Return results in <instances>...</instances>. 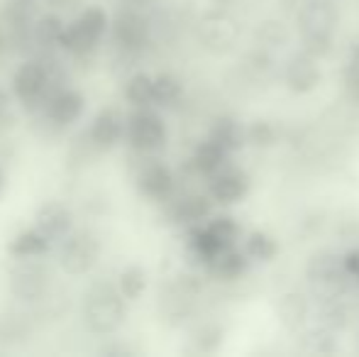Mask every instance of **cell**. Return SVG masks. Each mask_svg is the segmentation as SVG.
<instances>
[{"label":"cell","instance_id":"1","mask_svg":"<svg viewBox=\"0 0 359 357\" xmlns=\"http://www.w3.org/2000/svg\"><path fill=\"white\" fill-rule=\"evenodd\" d=\"M120 289H115L110 281H93L86 289L81 316L90 333L95 335H113L128 318V306Z\"/></svg>","mask_w":359,"mask_h":357},{"label":"cell","instance_id":"2","mask_svg":"<svg viewBox=\"0 0 359 357\" xmlns=\"http://www.w3.org/2000/svg\"><path fill=\"white\" fill-rule=\"evenodd\" d=\"M337 27V10L332 0H306L298 13L303 49L311 57H325L330 52L332 34Z\"/></svg>","mask_w":359,"mask_h":357},{"label":"cell","instance_id":"3","mask_svg":"<svg viewBox=\"0 0 359 357\" xmlns=\"http://www.w3.org/2000/svg\"><path fill=\"white\" fill-rule=\"evenodd\" d=\"M108 27H110L108 13L103 8H98V5H90L72 25H67L62 47L69 54H74V57H86V54H90L98 47V42L108 32Z\"/></svg>","mask_w":359,"mask_h":357},{"label":"cell","instance_id":"4","mask_svg":"<svg viewBox=\"0 0 359 357\" xmlns=\"http://www.w3.org/2000/svg\"><path fill=\"white\" fill-rule=\"evenodd\" d=\"M52 86V74L44 67L42 62L32 59V62H25L18 67L13 76V93L25 108H32V105H47V100L54 93H49Z\"/></svg>","mask_w":359,"mask_h":357},{"label":"cell","instance_id":"5","mask_svg":"<svg viewBox=\"0 0 359 357\" xmlns=\"http://www.w3.org/2000/svg\"><path fill=\"white\" fill-rule=\"evenodd\" d=\"M125 135H128V142L133 144V149L149 154L166 144V123L149 105L135 108V113H130L128 118V133Z\"/></svg>","mask_w":359,"mask_h":357},{"label":"cell","instance_id":"6","mask_svg":"<svg viewBox=\"0 0 359 357\" xmlns=\"http://www.w3.org/2000/svg\"><path fill=\"white\" fill-rule=\"evenodd\" d=\"M98 257H100V240L93 233H88V230L67 235L62 250H59V264L72 276L88 274L95 267Z\"/></svg>","mask_w":359,"mask_h":357},{"label":"cell","instance_id":"7","mask_svg":"<svg viewBox=\"0 0 359 357\" xmlns=\"http://www.w3.org/2000/svg\"><path fill=\"white\" fill-rule=\"evenodd\" d=\"M22 260L18 267L10 269V294L20 301H39L52 286V274L42 262Z\"/></svg>","mask_w":359,"mask_h":357},{"label":"cell","instance_id":"8","mask_svg":"<svg viewBox=\"0 0 359 357\" xmlns=\"http://www.w3.org/2000/svg\"><path fill=\"white\" fill-rule=\"evenodd\" d=\"M240 39V27L237 22L225 13H215L208 18H201L198 22V42L203 49L213 54H227L235 49Z\"/></svg>","mask_w":359,"mask_h":357},{"label":"cell","instance_id":"9","mask_svg":"<svg viewBox=\"0 0 359 357\" xmlns=\"http://www.w3.org/2000/svg\"><path fill=\"white\" fill-rule=\"evenodd\" d=\"M149 20L144 18L140 10H135L133 5L130 8H123L118 15L113 18V39L120 49L125 52H140L149 44Z\"/></svg>","mask_w":359,"mask_h":357},{"label":"cell","instance_id":"10","mask_svg":"<svg viewBox=\"0 0 359 357\" xmlns=\"http://www.w3.org/2000/svg\"><path fill=\"white\" fill-rule=\"evenodd\" d=\"M128 133V120H123L120 110L115 108H103L98 110V115L93 118L88 128V137L90 144L100 152H108L115 144L123 140V135Z\"/></svg>","mask_w":359,"mask_h":357},{"label":"cell","instance_id":"11","mask_svg":"<svg viewBox=\"0 0 359 357\" xmlns=\"http://www.w3.org/2000/svg\"><path fill=\"white\" fill-rule=\"evenodd\" d=\"M86 113V98L76 88H59L44 105V115L57 128H69Z\"/></svg>","mask_w":359,"mask_h":357},{"label":"cell","instance_id":"12","mask_svg":"<svg viewBox=\"0 0 359 357\" xmlns=\"http://www.w3.org/2000/svg\"><path fill=\"white\" fill-rule=\"evenodd\" d=\"M208 191H210V198L217 201V203H237L250 191V177L242 169L225 167L210 177Z\"/></svg>","mask_w":359,"mask_h":357},{"label":"cell","instance_id":"13","mask_svg":"<svg viewBox=\"0 0 359 357\" xmlns=\"http://www.w3.org/2000/svg\"><path fill=\"white\" fill-rule=\"evenodd\" d=\"M137 189L149 201H166L174 194V174L166 164L149 162L137 174Z\"/></svg>","mask_w":359,"mask_h":357},{"label":"cell","instance_id":"14","mask_svg":"<svg viewBox=\"0 0 359 357\" xmlns=\"http://www.w3.org/2000/svg\"><path fill=\"white\" fill-rule=\"evenodd\" d=\"M37 230L44 233L49 240H64L74 228V215L59 201H47L44 206H39L37 210Z\"/></svg>","mask_w":359,"mask_h":357},{"label":"cell","instance_id":"15","mask_svg":"<svg viewBox=\"0 0 359 357\" xmlns=\"http://www.w3.org/2000/svg\"><path fill=\"white\" fill-rule=\"evenodd\" d=\"M318 83H320V69L316 57H311L308 52L291 57V62L286 64V86L293 93H311Z\"/></svg>","mask_w":359,"mask_h":357},{"label":"cell","instance_id":"16","mask_svg":"<svg viewBox=\"0 0 359 357\" xmlns=\"http://www.w3.org/2000/svg\"><path fill=\"white\" fill-rule=\"evenodd\" d=\"M308 314H311V306H308L306 294H301V291H286L279 299V306H276L279 323L291 333H296V330H301L306 325Z\"/></svg>","mask_w":359,"mask_h":357},{"label":"cell","instance_id":"17","mask_svg":"<svg viewBox=\"0 0 359 357\" xmlns=\"http://www.w3.org/2000/svg\"><path fill=\"white\" fill-rule=\"evenodd\" d=\"M342 271H345V262L325 250V252L313 255L311 262H308L306 274H308V279H311V284H316V286H335Z\"/></svg>","mask_w":359,"mask_h":357},{"label":"cell","instance_id":"18","mask_svg":"<svg viewBox=\"0 0 359 357\" xmlns=\"http://www.w3.org/2000/svg\"><path fill=\"white\" fill-rule=\"evenodd\" d=\"M227 157H230V152H225L220 144L208 137L205 142H201L198 147H196L191 164H194L196 172L203 174V177H213V174L227 167Z\"/></svg>","mask_w":359,"mask_h":357},{"label":"cell","instance_id":"19","mask_svg":"<svg viewBox=\"0 0 359 357\" xmlns=\"http://www.w3.org/2000/svg\"><path fill=\"white\" fill-rule=\"evenodd\" d=\"M49 243L52 240L47 238L39 230H22L20 235H15L8 243V252L18 260H32V257H42V255L49 252Z\"/></svg>","mask_w":359,"mask_h":357},{"label":"cell","instance_id":"20","mask_svg":"<svg viewBox=\"0 0 359 357\" xmlns=\"http://www.w3.org/2000/svg\"><path fill=\"white\" fill-rule=\"evenodd\" d=\"M208 215H210V198L201 194L186 196V198H181L179 203L171 208L174 223H181V225H198L201 220H205Z\"/></svg>","mask_w":359,"mask_h":357},{"label":"cell","instance_id":"21","mask_svg":"<svg viewBox=\"0 0 359 357\" xmlns=\"http://www.w3.org/2000/svg\"><path fill=\"white\" fill-rule=\"evenodd\" d=\"M208 267L217 279H222V281L240 279L247 271V252H240V250H235V245H232V248L222 250Z\"/></svg>","mask_w":359,"mask_h":357},{"label":"cell","instance_id":"22","mask_svg":"<svg viewBox=\"0 0 359 357\" xmlns=\"http://www.w3.org/2000/svg\"><path fill=\"white\" fill-rule=\"evenodd\" d=\"M64 32H67V25L59 15L47 13L32 25V39L39 47H62Z\"/></svg>","mask_w":359,"mask_h":357},{"label":"cell","instance_id":"23","mask_svg":"<svg viewBox=\"0 0 359 357\" xmlns=\"http://www.w3.org/2000/svg\"><path fill=\"white\" fill-rule=\"evenodd\" d=\"M245 137H247V133L242 130V125L237 123V120H232V118H220V120H215V125H213V130H210V140L213 142L220 144L225 152H237V149L245 144Z\"/></svg>","mask_w":359,"mask_h":357},{"label":"cell","instance_id":"24","mask_svg":"<svg viewBox=\"0 0 359 357\" xmlns=\"http://www.w3.org/2000/svg\"><path fill=\"white\" fill-rule=\"evenodd\" d=\"M125 100L135 108L154 105V79L149 74H133L125 83Z\"/></svg>","mask_w":359,"mask_h":357},{"label":"cell","instance_id":"25","mask_svg":"<svg viewBox=\"0 0 359 357\" xmlns=\"http://www.w3.org/2000/svg\"><path fill=\"white\" fill-rule=\"evenodd\" d=\"M118 289L128 301H137L147 289V271L140 264H128L118 276Z\"/></svg>","mask_w":359,"mask_h":357},{"label":"cell","instance_id":"26","mask_svg":"<svg viewBox=\"0 0 359 357\" xmlns=\"http://www.w3.org/2000/svg\"><path fill=\"white\" fill-rule=\"evenodd\" d=\"M184 95V83L174 74H159L154 76V105H174Z\"/></svg>","mask_w":359,"mask_h":357},{"label":"cell","instance_id":"27","mask_svg":"<svg viewBox=\"0 0 359 357\" xmlns=\"http://www.w3.org/2000/svg\"><path fill=\"white\" fill-rule=\"evenodd\" d=\"M245 252H247V257L257 260V262H271V260L276 257V252H279V248H276V243H274L271 235L252 233L250 238H247Z\"/></svg>","mask_w":359,"mask_h":357},{"label":"cell","instance_id":"28","mask_svg":"<svg viewBox=\"0 0 359 357\" xmlns=\"http://www.w3.org/2000/svg\"><path fill=\"white\" fill-rule=\"evenodd\" d=\"M303 350L313 355H327V353H335L337 350V340H335V333L327 328H313L303 335Z\"/></svg>","mask_w":359,"mask_h":357},{"label":"cell","instance_id":"29","mask_svg":"<svg viewBox=\"0 0 359 357\" xmlns=\"http://www.w3.org/2000/svg\"><path fill=\"white\" fill-rule=\"evenodd\" d=\"M318 325L337 333V330H342L347 325V309L342 304H337V301H325L320 306V314H318Z\"/></svg>","mask_w":359,"mask_h":357},{"label":"cell","instance_id":"30","mask_svg":"<svg viewBox=\"0 0 359 357\" xmlns=\"http://www.w3.org/2000/svg\"><path fill=\"white\" fill-rule=\"evenodd\" d=\"M205 228H208L225 248H232L235 240L240 238V225H237V220L230 218V215H217V218L210 220Z\"/></svg>","mask_w":359,"mask_h":357},{"label":"cell","instance_id":"31","mask_svg":"<svg viewBox=\"0 0 359 357\" xmlns=\"http://www.w3.org/2000/svg\"><path fill=\"white\" fill-rule=\"evenodd\" d=\"M247 140H250L255 147H271L276 142V130L271 128L266 120H257L252 123V128L247 130Z\"/></svg>","mask_w":359,"mask_h":357},{"label":"cell","instance_id":"32","mask_svg":"<svg viewBox=\"0 0 359 357\" xmlns=\"http://www.w3.org/2000/svg\"><path fill=\"white\" fill-rule=\"evenodd\" d=\"M257 37H259L266 47H284V44L288 42L286 27L281 22H274V20H269V22L262 25L259 32H257Z\"/></svg>","mask_w":359,"mask_h":357},{"label":"cell","instance_id":"33","mask_svg":"<svg viewBox=\"0 0 359 357\" xmlns=\"http://www.w3.org/2000/svg\"><path fill=\"white\" fill-rule=\"evenodd\" d=\"M222 338V330L215 328V325H205V328H201L198 333H196V340H198L201 350H213L217 343H220Z\"/></svg>","mask_w":359,"mask_h":357},{"label":"cell","instance_id":"34","mask_svg":"<svg viewBox=\"0 0 359 357\" xmlns=\"http://www.w3.org/2000/svg\"><path fill=\"white\" fill-rule=\"evenodd\" d=\"M191 5H194V10H198L201 18H208L215 13H225L227 0H191Z\"/></svg>","mask_w":359,"mask_h":357},{"label":"cell","instance_id":"35","mask_svg":"<svg viewBox=\"0 0 359 357\" xmlns=\"http://www.w3.org/2000/svg\"><path fill=\"white\" fill-rule=\"evenodd\" d=\"M15 120L13 113V95L0 86V125H10Z\"/></svg>","mask_w":359,"mask_h":357},{"label":"cell","instance_id":"36","mask_svg":"<svg viewBox=\"0 0 359 357\" xmlns=\"http://www.w3.org/2000/svg\"><path fill=\"white\" fill-rule=\"evenodd\" d=\"M347 90L352 93V98L359 100V57H355L350 72H347Z\"/></svg>","mask_w":359,"mask_h":357},{"label":"cell","instance_id":"37","mask_svg":"<svg viewBox=\"0 0 359 357\" xmlns=\"http://www.w3.org/2000/svg\"><path fill=\"white\" fill-rule=\"evenodd\" d=\"M345 271L350 276H355V279H359V250H352V252L345 255Z\"/></svg>","mask_w":359,"mask_h":357},{"label":"cell","instance_id":"38","mask_svg":"<svg viewBox=\"0 0 359 357\" xmlns=\"http://www.w3.org/2000/svg\"><path fill=\"white\" fill-rule=\"evenodd\" d=\"M100 355H133V348H125V345H108V348H100Z\"/></svg>","mask_w":359,"mask_h":357},{"label":"cell","instance_id":"39","mask_svg":"<svg viewBox=\"0 0 359 357\" xmlns=\"http://www.w3.org/2000/svg\"><path fill=\"white\" fill-rule=\"evenodd\" d=\"M130 5H147V3H151V0H128Z\"/></svg>","mask_w":359,"mask_h":357},{"label":"cell","instance_id":"40","mask_svg":"<svg viewBox=\"0 0 359 357\" xmlns=\"http://www.w3.org/2000/svg\"><path fill=\"white\" fill-rule=\"evenodd\" d=\"M3 186H5V174H3V169H0V191H3Z\"/></svg>","mask_w":359,"mask_h":357},{"label":"cell","instance_id":"41","mask_svg":"<svg viewBox=\"0 0 359 357\" xmlns=\"http://www.w3.org/2000/svg\"><path fill=\"white\" fill-rule=\"evenodd\" d=\"M355 57H359V44H357V49H355Z\"/></svg>","mask_w":359,"mask_h":357},{"label":"cell","instance_id":"42","mask_svg":"<svg viewBox=\"0 0 359 357\" xmlns=\"http://www.w3.org/2000/svg\"><path fill=\"white\" fill-rule=\"evenodd\" d=\"M0 49H3V34H0Z\"/></svg>","mask_w":359,"mask_h":357},{"label":"cell","instance_id":"43","mask_svg":"<svg viewBox=\"0 0 359 357\" xmlns=\"http://www.w3.org/2000/svg\"><path fill=\"white\" fill-rule=\"evenodd\" d=\"M357 350H359V340H357Z\"/></svg>","mask_w":359,"mask_h":357}]
</instances>
